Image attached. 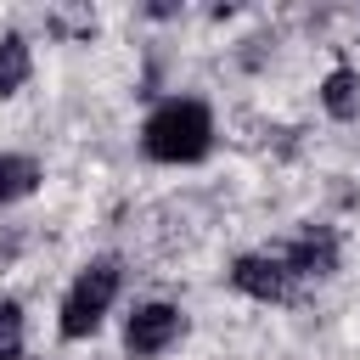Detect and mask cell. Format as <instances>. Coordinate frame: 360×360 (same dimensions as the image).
<instances>
[{
  "mask_svg": "<svg viewBox=\"0 0 360 360\" xmlns=\"http://www.w3.org/2000/svg\"><path fill=\"white\" fill-rule=\"evenodd\" d=\"M28 354V309L22 298H0V360H22Z\"/></svg>",
  "mask_w": 360,
  "mask_h": 360,
  "instance_id": "cell-9",
  "label": "cell"
},
{
  "mask_svg": "<svg viewBox=\"0 0 360 360\" xmlns=\"http://www.w3.org/2000/svg\"><path fill=\"white\" fill-rule=\"evenodd\" d=\"M22 248H28V236H22V225H11V219H0V276H6V270H17V259H22Z\"/></svg>",
  "mask_w": 360,
  "mask_h": 360,
  "instance_id": "cell-10",
  "label": "cell"
},
{
  "mask_svg": "<svg viewBox=\"0 0 360 360\" xmlns=\"http://www.w3.org/2000/svg\"><path fill=\"white\" fill-rule=\"evenodd\" d=\"M270 253L281 259V270L292 276V287H298V281H332V276L343 270V242H338L332 225H304L292 242H281V248H270Z\"/></svg>",
  "mask_w": 360,
  "mask_h": 360,
  "instance_id": "cell-4",
  "label": "cell"
},
{
  "mask_svg": "<svg viewBox=\"0 0 360 360\" xmlns=\"http://www.w3.org/2000/svg\"><path fill=\"white\" fill-rule=\"evenodd\" d=\"M315 101L332 124H354L360 118V68H349V62L326 68V79L315 84Z\"/></svg>",
  "mask_w": 360,
  "mask_h": 360,
  "instance_id": "cell-7",
  "label": "cell"
},
{
  "mask_svg": "<svg viewBox=\"0 0 360 360\" xmlns=\"http://www.w3.org/2000/svg\"><path fill=\"white\" fill-rule=\"evenodd\" d=\"M214 146H219V124L202 96L174 90V96L152 101L141 118V158L158 169H197L214 158Z\"/></svg>",
  "mask_w": 360,
  "mask_h": 360,
  "instance_id": "cell-1",
  "label": "cell"
},
{
  "mask_svg": "<svg viewBox=\"0 0 360 360\" xmlns=\"http://www.w3.org/2000/svg\"><path fill=\"white\" fill-rule=\"evenodd\" d=\"M45 186V163L34 152H17V146H0V214L34 202Z\"/></svg>",
  "mask_w": 360,
  "mask_h": 360,
  "instance_id": "cell-6",
  "label": "cell"
},
{
  "mask_svg": "<svg viewBox=\"0 0 360 360\" xmlns=\"http://www.w3.org/2000/svg\"><path fill=\"white\" fill-rule=\"evenodd\" d=\"M118 298H124V259H118V253L84 259V264L73 270L62 304H56V338H62V343H90V338L107 326V315H112Z\"/></svg>",
  "mask_w": 360,
  "mask_h": 360,
  "instance_id": "cell-2",
  "label": "cell"
},
{
  "mask_svg": "<svg viewBox=\"0 0 360 360\" xmlns=\"http://www.w3.org/2000/svg\"><path fill=\"white\" fill-rule=\"evenodd\" d=\"M186 338H191V315H186V304H174V298H141V304L124 315V326H118L124 360H169Z\"/></svg>",
  "mask_w": 360,
  "mask_h": 360,
  "instance_id": "cell-3",
  "label": "cell"
},
{
  "mask_svg": "<svg viewBox=\"0 0 360 360\" xmlns=\"http://www.w3.org/2000/svg\"><path fill=\"white\" fill-rule=\"evenodd\" d=\"M225 281H231V292H242V298H253V304H287V298H292V276L281 270V259H276L270 248L236 253L231 270H225Z\"/></svg>",
  "mask_w": 360,
  "mask_h": 360,
  "instance_id": "cell-5",
  "label": "cell"
},
{
  "mask_svg": "<svg viewBox=\"0 0 360 360\" xmlns=\"http://www.w3.org/2000/svg\"><path fill=\"white\" fill-rule=\"evenodd\" d=\"M34 79V45L22 34H0V96H17Z\"/></svg>",
  "mask_w": 360,
  "mask_h": 360,
  "instance_id": "cell-8",
  "label": "cell"
}]
</instances>
